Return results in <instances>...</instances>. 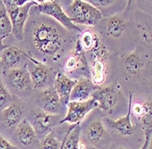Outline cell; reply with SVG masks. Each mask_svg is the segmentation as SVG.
<instances>
[{
  "mask_svg": "<svg viewBox=\"0 0 152 149\" xmlns=\"http://www.w3.org/2000/svg\"><path fill=\"white\" fill-rule=\"evenodd\" d=\"M112 71L121 87L129 89V93L134 89H151V48L138 44L128 52L114 56Z\"/></svg>",
  "mask_w": 152,
  "mask_h": 149,
  "instance_id": "3957f363",
  "label": "cell"
},
{
  "mask_svg": "<svg viewBox=\"0 0 152 149\" xmlns=\"http://www.w3.org/2000/svg\"><path fill=\"white\" fill-rule=\"evenodd\" d=\"M80 140V123H77L64 140L63 149H78Z\"/></svg>",
  "mask_w": 152,
  "mask_h": 149,
  "instance_id": "d4e9b609",
  "label": "cell"
},
{
  "mask_svg": "<svg viewBox=\"0 0 152 149\" xmlns=\"http://www.w3.org/2000/svg\"><path fill=\"white\" fill-rule=\"evenodd\" d=\"M32 59L33 58L26 52L23 46L15 45V43L8 44V46L2 50L0 56V70L24 66Z\"/></svg>",
  "mask_w": 152,
  "mask_h": 149,
  "instance_id": "2e32d148",
  "label": "cell"
},
{
  "mask_svg": "<svg viewBox=\"0 0 152 149\" xmlns=\"http://www.w3.org/2000/svg\"><path fill=\"white\" fill-rule=\"evenodd\" d=\"M29 102L15 98L11 103L0 111V133L10 139L12 133L26 118Z\"/></svg>",
  "mask_w": 152,
  "mask_h": 149,
  "instance_id": "52a82bcc",
  "label": "cell"
},
{
  "mask_svg": "<svg viewBox=\"0 0 152 149\" xmlns=\"http://www.w3.org/2000/svg\"><path fill=\"white\" fill-rule=\"evenodd\" d=\"M103 114H94L80 125V140L91 149H109L113 145V138L105 128Z\"/></svg>",
  "mask_w": 152,
  "mask_h": 149,
  "instance_id": "277c9868",
  "label": "cell"
},
{
  "mask_svg": "<svg viewBox=\"0 0 152 149\" xmlns=\"http://www.w3.org/2000/svg\"><path fill=\"white\" fill-rule=\"evenodd\" d=\"M10 140L18 149H36L40 142L26 118L17 127Z\"/></svg>",
  "mask_w": 152,
  "mask_h": 149,
  "instance_id": "ac0fdd59",
  "label": "cell"
},
{
  "mask_svg": "<svg viewBox=\"0 0 152 149\" xmlns=\"http://www.w3.org/2000/svg\"><path fill=\"white\" fill-rule=\"evenodd\" d=\"M81 34V33H80ZM33 6L23 33V48L33 59L61 70L79 36Z\"/></svg>",
  "mask_w": 152,
  "mask_h": 149,
  "instance_id": "6da1fadb",
  "label": "cell"
},
{
  "mask_svg": "<svg viewBox=\"0 0 152 149\" xmlns=\"http://www.w3.org/2000/svg\"><path fill=\"white\" fill-rule=\"evenodd\" d=\"M97 108L96 102L91 98L84 102L70 101L66 105V112L61 120L60 124L67 123L69 125L81 123L89 114Z\"/></svg>",
  "mask_w": 152,
  "mask_h": 149,
  "instance_id": "e0dca14e",
  "label": "cell"
},
{
  "mask_svg": "<svg viewBox=\"0 0 152 149\" xmlns=\"http://www.w3.org/2000/svg\"><path fill=\"white\" fill-rule=\"evenodd\" d=\"M60 71L74 79H78L81 77L90 78V66L86 54L79 44L78 38L74 48L65 58Z\"/></svg>",
  "mask_w": 152,
  "mask_h": 149,
  "instance_id": "8fae6325",
  "label": "cell"
},
{
  "mask_svg": "<svg viewBox=\"0 0 152 149\" xmlns=\"http://www.w3.org/2000/svg\"><path fill=\"white\" fill-rule=\"evenodd\" d=\"M63 118L64 116L62 115H52L44 112L43 110L29 102V110L26 119L30 122L39 140H42L58 125H60Z\"/></svg>",
  "mask_w": 152,
  "mask_h": 149,
  "instance_id": "9c48e42d",
  "label": "cell"
},
{
  "mask_svg": "<svg viewBox=\"0 0 152 149\" xmlns=\"http://www.w3.org/2000/svg\"><path fill=\"white\" fill-rule=\"evenodd\" d=\"M0 149H18L14 145L10 142L3 134L0 133Z\"/></svg>",
  "mask_w": 152,
  "mask_h": 149,
  "instance_id": "4316f807",
  "label": "cell"
},
{
  "mask_svg": "<svg viewBox=\"0 0 152 149\" xmlns=\"http://www.w3.org/2000/svg\"><path fill=\"white\" fill-rule=\"evenodd\" d=\"M92 28L113 56L128 52L140 44L138 9L135 5L133 7L131 1H128L125 10L103 19Z\"/></svg>",
  "mask_w": 152,
  "mask_h": 149,
  "instance_id": "7a4b0ae2",
  "label": "cell"
},
{
  "mask_svg": "<svg viewBox=\"0 0 152 149\" xmlns=\"http://www.w3.org/2000/svg\"><path fill=\"white\" fill-rule=\"evenodd\" d=\"M36 9L40 12L41 14L49 16L53 19L55 22L61 24L63 27L66 30L74 33L80 34L83 31L79 26H77L70 21V19L64 12L62 4L57 1V0H52V1H37L35 6Z\"/></svg>",
  "mask_w": 152,
  "mask_h": 149,
  "instance_id": "9a60e30c",
  "label": "cell"
},
{
  "mask_svg": "<svg viewBox=\"0 0 152 149\" xmlns=\"http://www.w3.org/2000/svg\"><path fill=\"white\" fill-rule=\"evenodd\" d=\"M29 102L49 114L64 116L66 112L53 86L34 92Z\"/></svg>",
  "mask_w": 152,
  "mask_h": 149,
  "instance_id": "4fadbf2b",
  "label": "cell"
},
{
  "mask_svg": "<svg viewBox=\"0 0 152 149\" xmlns=\"http://www.w3.org/2000/svg\"><path fill=\"white\" fill-rule=\"evenodd\" d=\"M133 93H129L128 110L125 116H121L118 119H112L109 116H103L104 124L107 131L121 139H130L134 137V134L137 133L138 129L141 128L137 122L132 121L131 103L133 101Z\"/></svg>",
  "mask_w": 152,
  "mask_h": 149,
  "instance_id": "7c38bea8",
  "label": "cell"
},
{
  "mask_svg": "<svg viewBox=\"0 0 152 149\" xmlns=\"http://www.w3.org/2000/svg\"><path fill=\"white\" fill-rule=\"evenodd\" d=\"M94 83L87 77H81L77 79L75 87L72 89L70 94V101L84 102L91 98V94L97 89Z\"/></svg>",
  "mask_w": 152,
  "mask_h": 149,
  "instance_id": "7402d4cb",
  "label": "cell"
},
{
  "mask_svg": "<svg viewBox=\"0 0 152 149\" xmlns=\"http://www.w3.org/2000/svg\"><path fill=\"white\" fill-rule=\"evenodd\" d=\"M78 41L85 54H87L94 49H95L103 43L102 40L100 39V37H99V36L92 27H89L83 30L78 36Z\"/></svg>",
  "mask_w": 152,
  "mask_h": 149,
  "instance_id": "603a6c76",
  "label": "cell"
},
{
  "mask_svg": "<svg viewBox=\"0 0 152 149\" xmlns=\"http://www.w3.org/2000/svg\"><path fill=\"white\" fill-rule=\"evenodd\" d=\"M70 21L75 25L94 27L103 20L102 14L89 1L73 0L64 9Z\"/></svg>",
  "mask_w": 152,
  "mask_h": 149,
  "instance_id": "ba28073f",
  "label": "cell"
},
{
  "mask_svg": "<svg viewBox=\"0 0 152 149\" xmlns=\"http://www.w3.org/2000/svg\"><path fill=\"white\" fill-rule=\"evenodd\" d=\"M11 23V36L19 43L23 40V33L30 10L37 1L33 0H5L3 1Z\"/></svg>",
  "mask_w": 152,
  "mask_h": 149,
  "instance_id": "8992f818",
  "label": "cell"
},
{
  "mask_svg": "<svg viewBox=\"0 0 152 149\" xmlns=\"http://www.w3.org/2000/svg\"><path fill=\"white\" fill-rule=\"evenodd\" d=\"M77 83V79L71 78L66 74L59 70L56 76L55 80L53 83V87L56 89V92L60 97L62 105L66 107L67 103L70 102V94L72 92V89L75 87Z\"/></svg>",
  "mask_w": 152,
  "mask_h": 149,
  "instance_id": "ffe728a7",
  "label": "cell"
},
{
  "mask_svg": "<svg viewBox=\"0 0 152 149\" xmlns=\"http://www.w3.org/2000/svg\"><path fill=\"white\" fill-rule=\"evenodd\" d=\"M26 68L29 72L35 92L53 86L56 74L59 71L35 59L27 63Z\"/></svg>",
  "mask_w": 152,
  "mask_h": 149,
  "instance_id": "5bb4252c",
  "label": "cell"
},
{
  "mask_svg": "<svg viewBox=\"0 0 152 149\" xmlns=\"http://www.w3.org/2000/svg\"><path fill=\"white\" fill-rule=\"evenodd\" d=\"M11 36V23L8 11L2 0H0V41Z\"/></svg>",
  "mask_w": 152,
  "mask_h": 149,
  "instance_id": "cb8c5ba5",
  "label": "cell"
},
{
  "mask_svg": "<svg viewBox=\"0 0 152 149\" xmlns=\"http://www.w3.org/2000/svg\"><path fill=\"white\" fill-rule=\"evenodd\" d=\"M1 77L10 93L18 99L30 102L35 89L26 65L0 70Z\"/></svg>",
  "mask_w": 152,
  "mask_h": 149,
  "instance_id": "5b68a950",
  "label": "cell"
},
{
  "mask_svg": "<svg viewBox=\"0 0 152 149\" xmlns=\"http://www.w3.org/2000/svg\"><path fill=\"white\" fill-rule=\"evenodd\" d=\"M91 98L96 102L97 108L103 116H108L115 112L123 97L121 87L118 84H111L98 87L91 94Z\"/></svg>",
  "mask_w": 152,
  "mask_h": 149,
  "instance_id": "30bf717a",
  "label": "cell"
},
{
  "mask_svg": "<svg viewBox=\"0 0 152 149\" xmlns=\"http://www.w3.org/2000/svg\"><path fill=\"white\" fill-rule=\"evenodd\" d=\"M76 124L69 125L67 123L58 125L53 131L40 140L36 149H62L64 140Z\"/></svg>",
  "mask_w": 152,
  "mask_h": 149,
  "instance_id": "d6986e66",
  "label": "cell"
},
{
  "mask_svg": "<svg viewBox=\"0 0 152 149\" xmlns=\"http://www.w3.org/2000/svg\"><path fill=\"white\" fill-rule=\"evenodd\" d=\"M109 149H128V148H126V147H121V146H115V145L113 144Z\"/></svg>",
  "mask_w": 152,
  "mask_h": 149,
  "instance_id": "f1b7e54d",
  "label": "cell"
},
{
  "mask_svg": "<svg viewBox=\"0 0 152 149\" xmlns=\"http://www.w3.org/2000/svg\"><path fill=\"white\" fill-rule=\"evenodd\" d=\"M89 2L100 11L103 19L121 13L128 5V1L120 0H90Z\"/></svg>",
  "mask_w": 152,
  "mask_h": 149,
  "instance_id": "44dd1931",
  "label": "cell"
},
{
  "mask_svg": "<svg viewBox=\"0 0 152 149\" xmlns=\"http://www.w3.org/2000/svg\"><path fill=\"white\" fill-rule=\"evenodd\" d=\"M8 46V45H6L3 41H0V56H1V52H2V50Z\"/></svg>",
  "mask_w": 152,
  "mask_h": 149,
  "instance_id": "83f0119b",
  "label": "cell"
},
{
  "mask_svg": "<svg viewBox=\"0 0 152 149\" xmlns=\"http://www.w3.org/2000/svg\"><path fill=\"white\" fill-rule=\"evenodd\" d=\"M15 98L16 97L13 96L8 88L6 87L1 77V74H0V111L3 110L6 106H8L10 103H11Z\"/></svg>",
  "mask_w": 152,
  "mask_h": 149,
  "instance_id": "484cf974",
  "label": "cell"
}]
</instances>
